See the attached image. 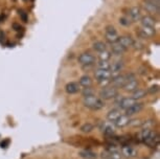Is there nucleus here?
Instances as JSON below:
<instances>
[{
  "mask_svg": "<svg viewBox=\"0 0 160 159\" xmlns=\"http://www.w3.org/2000/svg\"><path fill=\"white\" fill-rule=\"evenodd\" d=\"M140 139L144 145H147L150 148H155L159 142V135L155 131L151 130L149 128H146L141 131Z\"/></svg>",
  "mask_w": 160,
  "mask_h": 159,
  "instance_id": "1",
  "label": "nucleus"
},
{
  "mask_svg": "<svg viewBox=\"0 0 160 159\" xmlns=\"http://www.w3.org/2000/svg\"><path fill=\"white\" fill-rule=\"evenodd\" d=\"M83 105L90 110L98 111L102 110L106 106V103L101 97H96L95 94H92V95H88V97H84Z\"/></svg>",
  "mask_w": 160,
  "mask_h": 159,
  "instance_id": "2",
  "label": "nucleus"
},
{
  "mask_svg": "<svg viewBox=\"0 0 160 159\" xmlns=\"http://www.w3.org/2000/svg\"><path fill=\"white\" fill-rule=\"evenodd\" d=\"M102 101H110L114 100V98L118 97V89H116L115 87L112 85H108L102 87L99 91V97Z\"/></svg>",
  "mask_w": 160,
  "mask_h": 159,
  "instance_id": "3",
  "label": "nucleus"
},
{
  "mask_svg": "<svg viewBox=\"0 0 160 159\" xmlns=\"http://www.w3.org/2000/svg\"><path fill=\"white\" fill-rule=\"evenodd\" d=\"M94 77L101 85H104V87L107 84L110 83V80L112 77V74L109 70H105V69H98L96 68L94 71Z\"/></svg>",
  "mask_w": 160,
  "mask_h": 159,
  "instance_id": "4",
  "label": "nucleus"
},
{
  "mask_svg": "<svg viewBox=\"0 0 160 159\" xmlns=\"http://www.w3.org/2000/svg\"><path fill=\"white\" fill-rule=\"evenodd\" d=\"M132 77H133V74H120L119 73L111 77L110 83H111V85L113 87H115L116 89L122 88V87L125 86V84L127 83V81Z\"/></svg>",
  "mask_w": 160,
  "mask_h": 159,
  "instance_id": "5",
  "label": "nucleus"
},
{
  "mask_svg": "<svg viewBox=\"0 0 160 159\" xmlns=\"http://www.w3.org/2000/svg\"><path fill=\"white\" fill-rule=\"evenodd\" d=\"M78 61L83 67H86V66H94L96 63V58L90 52H83L78 56Z\"/></svg>",
  "mask_w": 160,
  "mask_h": 159,
  "instance_id": "6",
  "label": "nucleus"
},
{
  "mask_svg": "<svg viewBox=\"0 0 160 159\" xmlns=\"http://www.w3.org/2000/svg\"><path fill=\"white\" fill-rule=\"evenodd\" d=\"M142 7L149 14H152V15L159 14V3L153 1V0H143Z\"/></svg>",
  "mask_w": 160,
  "mask_h": 159,
  "instance_id": "7",
  "label": "nucleus"
},
{
  "mask_svg": "<svg viewBox=\"0 0 160 159\" xmlns=\"http://www.w3.org/2000/svg\"><path fill=\"white\" fill-rule=\"evenodd\" d=\"M138 87H139L138 80L133 76L132 77H130V79L127 81V83L125 84V86L122 87V89L125 90L126 92H130V93H132V92H134L135 90L138 89Z\"/></svg>",
  "mask_w": 160,
  "mask_h": 159,
  "instance_id": "8",
  "label": "nucleus"
},
{
  "mask_svg": "<svg viewBox=\"0 0 160 159\" xmlns=\"http://www.w3.org/2000/svg\"><path fill=\"white\" fill-rule=\"evenodd\" d=\"M142 109H143V104L136 102V103L133 104L130 108H128L127 110H125V114L131 117V116H133V115L138 114V113H139Z\"/></svg>",
  "mask_w": 160,
  "mask_h": 159,
  "instance_id": "9",
  "label": "nucleus"
},
{
  "mask_svg": "<svg viewBox=\"0 0 160 159\" xmlns=\"http://www.w3.org/2000/svg\"><path fill=\"white\" fill-rule=\"evenodd\" d=\"M135 103H136V101L133 100L131 97H122V98H119L118 102H117V106H118V109H120V110H127L128 108H130Z\"/></svg>",
  "mask_w": 160,
  "mask_h": 159,
  "instance_id": "10",
  "label": "nucleus"
},
{
  "mask_svg": "<svg viewBox=\"0 0 160 159\" xmlns=\"http://www.w3.org/2000/svg\"><path fill=\"white\" fill-rule=\"evenodd\" d=\"M141 17H142V14H141V10L138 7H133L130 8L129 18L132 22H138V21H140Z\"/></svg>",
  "mask_w": 160,
  "mask_h": 159,
  "instance_id": "11",
  "label": "nucleus"
},
{
  "mask_svg": "<svg viewBox=\"0 0 160 159\" xmlns=\"http://www.w3.org/2000/svg\"><path fill=\"white\" fill-rule=\"evenodd\" d=\"M156 34V29L155 27H148V26H141L140 31L138 32L140 38L142 39H148L150 37H153Z\"/></svg>",
  "mask_w": 160,
  "mask_h": 159,
  "instance_id": "12",
  "label": "nucleus"
},
{
  "mask_svg": "<svg viewBox=\"0 0 160 159\" xmlns=\"http://www.w3.org/2000/svg\"><path fill=\"white\" fill-rule=\"evenodd\" d=\"M123 67H125V63H123V61L118 60V61H115L114 63L111 64L109 71L113 77V76H116V74H119L120 71L123 69Z\"/></svg>",
  "mask_w": 160,
  "mask_h": 159,
  "instance_id": "13",
  "label": "nucleus"
},
{
  "mask_svg": "<svg viewBox=\"0 0 160 159\" xmlns=\"http://www.w3.org/2000/svg\"><path fill=\"white\" fill-rule=\"evenodd\" d=\"M131 117L128 115H126V114H122L119 116L118 118L116 119V122H114V126L117 128H123V127H127L128 125L131 124Z\"/></svg>",
  "mask_w": 160,
  "mask_h": 159,
  "instance_id": "14",
  "label": "nucleus"
},
{
  "mask_svg": "<svg viewBox=\"0 0 160 159\" xmlns=\"http://www.w3.org/2000/svg\"><path fill=\"white\" fill-rule=\"evenodd\" d=\"M65 91L68 94H75L81 91V86L77 82H70L65 86Z\"/></svg>",
  "mask_w": 160,
  "mask_h": 159,
  "instance_id": "15",
  "label": "nucleus"
},
{
  "mask_svg": "<svg viewBox=\"0 0 160 159\" xmlns=\"http://www.w3.org/2000/svg\"><path fill=\"white\" fill-rule=\"evenodd\" d=\"M122 110L118 109V108H114V109L110 110L109 112L107 113V119L110 122H112V124H114V122H116V119L119 117L120 115H122Z\"/></svg>",
  "mask_w": 160,
  "mask_h": 159,
  "instance_id": "16",
  "label": "nucleus"
},
{
  "mask_svg": "<svg viewBox=\"0 0 160 159\" xmlns=\"http://www.w3.org/2000/svg\"><path fill=\"white\" fill-rule=\"evenodd\" d=\"M133 42H134V40L132 39V37H130V36H122V37H119L117 43H119L122 47L128 49L129 47L133 46Z\"/></svg>",
  "mask_w": 160,
  "mask_h": 159,
  "instance_id": "17",
  "label": "nucleus"
},
{
  "mask_svg": "<svg viewBox=\"0 0 160 159\" xmlns=\"http://www.w3.org/2000/svg\"><path fill=\"white\" fill-rule=\"evenodd\" d=\"M140 22H141V24H142V26H148V27H155V25H156V20L154 19L152 16H150V15L141 17Z\"/></svg>",
  "mask_w": 160,
  "mask_h": 159,
  "instance_id": "18",
  "label": "nucleus"
},
{
  "mask_svg": "<svg viewBox=\"0 0 160 159\" xmlns=\"http://www.w3.org/2000/svg\"><path fill=\"white\" fill-rule=\"evenodd\" d=\"M102 131L104 132L106 135H113L114 133H115V126L110 122H102Z\"/></svg>",
  "mask_w": 160,
  "mask_h": 159,
  "instance_id": "19",
  "label": "nucleus"
},
{
  "mask_svg": "<svg viewBox=\"0 0 160 159\" xmlns=\"http://www.w3.org/2000/svg\"><path fill=\"white\" fill-rule=\"evenodd\" d=\"M112 46H111V53H113V55H116V56H122L123 55L127 49L125 48V47H122V45H120L119 43H113L111 44Z\"/></svg>",
  "mask_w": 160,
  "mask_h": 159,
  "instance_id": "20",
  "label": "nucleus"
},
{
  "mask_svg": "<svg viewBox=\"0 0 160 159\" xmlns=\"http://www.w3.org/2000/svg\"><path fill=\"white\" fill-rule=\"evenodd\" d=\"M78 84H80V86L83 87V88H86V87H91L92 84H93V80H92L91 77L85 74V76L80 77V80H78Z\"/></svg>",
  "mask_w": 160,
  "mask_h": 159,
  "instance_id": "21",
  "label": "nucleus"
},
{
  "mask_svg": "<svg viewBox=\"0 0 160 159\" xmlns=\"http://www.w3.org/2000/svg\"><path fill=\"white\" fill-rule=\"evenodd\" d=\"M122 153L126 157H134L137 154L136 150L133 148L132 146H123L122 148Z\"/></svg>",
  "mask_w": 160,
  "mask_h": 159,
  "instance_id": "22",
  "label": "nucleus"
},
{
  "mask_svg": "<svg viewBox=\"0 0 160 159\" xmlns=\"http://www.w3.org/2000/svg\"><path fill=\"white\" fill-rule=\"evenodd\" d=\"M148 94V92H147V90H144V89H139L138 88L137 90H135L134 92H132V95H131V97L133 98L134 101H139L141 100V98H143V97H146V95Z\"/></svg>",
  "mask_w": 160,
  "mask_h": 159,
  "instance_id": "23",
  "label": "nucleus"
},
{
  "mask_svg": "<svg viewBox=\"0 0 160 159\" xmlns=\"http://www.w3.org/2000/svg\"><path fill=\"white\" fill-rule=\"evenodd\" d=\"M78 154L84 159H96V157H98L96 153L91 151V150H82V151H80Z\"/></svg>",
  "mask_w": 160,
  "mask_h": 159,
  "instance_id": "24",
  "label": "nucleus"
},
{
  "mask_svg": "<svg viewBox=\"0 0 160 159\" xmlns=\"http://www.w3.org/2000/svg\"><path fill=\"white\" fill-rule=\"evenodd\" d=\"M119 39V36L117 34V32H106V40H107L109 43L113 44V43H116Z\"/></svg>",
  "mask_w": 160,
  "mask_h": 159,
  "instance_id": "25",
  "label": "nucleus"
},
{
  "mask_svg": "<svg viewBox=\"0 0 160 159\" xmlns=\"http://www.w3.org/2000/svg\"><path fill=\"white\" fill-rule=\"evenodd\" d=\"M92 47H93V49H94L98 53L101 52H104L105 49H107V47H106V44L102 41H95L94 43H93Z\"/></svg>",
  "mask_w": 160,
  "mask_h": 159,
  "instance_id": "26",
  "label": "nucleus"
},
{
  "mask_svg": "<svg viewBox=\"0 0 160 159\" xmlns=\"http://www.w3.org/2000/svg\"><path fill=\"white\" fill-rule=\"evenodd\" d=\"M111 57H112V53L109 50L105 49L104 52H98V59L99 61H109L111 59Z\"/></svg>",
  "mask_w": 160,
  "mask_h": 159,
  "instance_id": "27",
  "label": "nucleus"
},
{
  "mask_svg": "<svg viewBox=\"0 0 160 159\" xmlns=\"http://www.w3.org/2000/svg\"><path fill=\"white\" fill-rule=\"evenodd\" d=\"M110 66H111V63L109 61H99L98 63H96V68H98V69L109 70Z\"/></svg>",
  "mask_w": 160,
  "mask_h": 159,
  "instance_id": "28",
  "label": "nucleus"
},
{
  "mask_svg": "<svg viewBox=\"0 0 160 159\" xmlns=\"http://www.w3.org/2000/svg\"><path fill=\"white\" fill-rule=\"evenodd\" d=\"M93 129H94V126L92 124H90V122H86V124H84L82 127H81V131H82L83 133H90V132L93 131Z\"/></svg>",
  "mask_w": 160,
  "mask_h": 159,
  "instance_id": "29",
  "label": "nucleus"
},
{
  "mask_svg": "<svg viewBox=\"0 0 160 159\" xmlns=\"http://www.w3.org/2000/svg\"><path fill=\"white\" fill-rule=\"evenodd\" d=\"M119 23L122 25H123V26H130V25H131V23H132V21H131V19H130L129 17L123 16L122 18H119Z\"/></svg>",
  "mask_w": 160,
  "mask_h": 159,
  "instance_id": "30",
  "label": "nucleus"
},
{
  "mask_svg": "<svg viewBox=\"0 0 160 159\" xmlns=\"http://www.w3.org/2000/svg\"><path fill=\"white\" fill-rule=\"evenodd\" d=\"M82 94H83V97H88V95H92V94H94V90H93L91 87H86V88H83Z\"/></svg>",
  "mask_w": 160,
  "mask_h": 159,
  "instance_id": "31",
  "label": "nucleus"
},
{
  "mask_svg": "<svg viewBox=\"0 0 160 159\" xmlns=\"http://www.w3.org/2000/svg\"><path fill=\"white\" fill-rule=\"evenodd\" d=\"M158 91H159V86H158V85H153V86H151L150 88L147 90V92H148V93H150V94H155V93H157Z\"/></svg>",
  "mask_w": 160,
  "mask_h": 159,
  "instance_id": "32",
  "label": "nucleus"
},
{
  "mask_svg": "<svg viewBox=\"0 0 160 159\" xmlns=\"http://www.w3.org/2000/svg\"><path fill=\"white\" fill-rule=\"evenodd\" d=\"M19 16L21 17L23 22H28V15H26V13H24L23 11H19Z\"/></svg>",
  "mask_w": 160,
  "mask_h": 159,
  "instance_id": "33",
  "label": "nucleus"
},
{
  "mask_svg": "<svg viewBox=\"0 0 160 159\" xmlns=\"http://www.w3.org/2000/svg\"><path fill=\"white\" fill-rule=\"evenodd\" d=\"M116 32L115 27L113 25H107L106 26V32Z\"/></svg>",
  "mask_w": 160,
  "mask_h": 159,
  "instance_id": "34",
  "label": "nucleus"
},
{
  "mask_svg": "<svg viewBox=\"0 0 160 159\" xmlns=\"http://www.w3.org/2000/svg\"><path fill=\"white\" fill-rule=\"evenodd\" d=\"M13 27H14V28H16V31H20L21 26H20V25H18V24H16V23H15V24H13Z\"/></svg>",
  "mask_w": 160,
  "mask_h": 159,
  "instance_id": "35",
  "label": "nucleus"
},
{
  "mask_svg": "<svg viewBox=\"0 0 160 159\" xmlns=\"http://www.w3.org/2000/svg\"><path fill=\"white\" fill-rule=\"evenodd\" d=\"M153 1H155V2H157V3H160V0H153Z\"/></svg>",
  "mask_w": 160,
  "mask_h": 159,
  "instance_id": "36",
  "label": "nucleus"
}]
</instances>
